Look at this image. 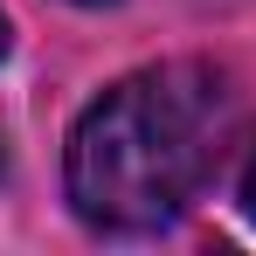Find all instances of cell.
<instances>
[{
    "label": "cell",
    "instance_id": "1",
    "mask_svg": "<svg viewBox=\"0 0 256 256\" xmlns=\"http://www.w3.org/2000/svg\"><path fill=\"white\" fill-rule=\"evenodd\" d=\"M228 90L201 62H160L111 84L70 132V208L104 236H146L201 194Z\"/></svg>",
    "mask_w": 256,
    "mask_h": 256
},
{
    "label": "cell",
    "instance_id": "2",
    "mask_svg": "<svg viewBox=\"0 0 256 256\" xmlns=\"http://www.w3.org/2000/svg\"><path fill=\"white\" fill-rule=\"evenodd\" d=\"M242 208L256 214V152H250V166H242Z\"/></svg>",
    "mask_w": 256,
    "mask_h": 256
},
{
    "label": "cell",
    "instance_id": "3",
    "mask_svg": "<svg viewBox=\"0 0 256 256\" xmlns=\"http://www.w3.org/2000/svg\"><path fill=\"white\" fill-rule=\"evenodd\" d=\"M0 56H7V14H0Z\"/></svg>",
    "mask_w": 256,
    "mask_h": 256
},
{
    "label": "cell",
    "instance_id": "4",
    "mask_svg": "<svg viewBox=\"0 0 256 256\" xmlns=\"http://www.w3.org/2000/svg\"><path fill=\"white\" fill-rule=\"evenodd\" d=\"M84 7H104V0H84Z\"/></svg>",
    "mask_w": 256,
    "mask_h": 256
}]
</instances>
